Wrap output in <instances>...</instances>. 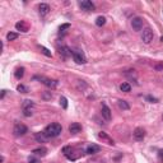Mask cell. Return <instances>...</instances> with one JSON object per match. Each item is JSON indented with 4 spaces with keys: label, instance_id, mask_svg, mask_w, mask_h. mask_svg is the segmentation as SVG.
Instances as JSON below:
<instances>
[{
    "label": "cell",
    "instance_id": "1",
    "mask_svg": "<svg viewBox=\"0 0 163 163\" xmlns=\"http://www.w3.org/2000/svg\"><path fill=\"white\" fill-rule=\"evenodd\" d=\"M61 131H63V127L57 122L50 124V125H47L45 127V130H44V132L46 134V136L49 139L50 138H56V136H59L60 134H61Z\"/></svg>",
    "mask_w": 163,
    "mask_h": 163
},
{
    "label": "cell",
    "instance_id": "2",
    "mask_svg": "<svg viewBox=\"0 0 163 163\" xmlns=\"http://www.w3.org/2000/svg\"><path fill=\"white\" fill-rule=\"evenodd\" d=\"M35 79H40V82L42 84H45L46 87H49L51 89H55L57 87V84H59V82L57 80H55V79H49V78H44V76H35Z\"/></svg>",
    "mask_w": 163,
    "mask_h": 163
},
{
    "label": "cell",
    "instance_id": "3",
    "mask_svg": "<svg viewBox=\"0 0 163 163\" xmlns=\"http://www.w3.org/2000/svg\"><path fill=\"white\" fill-rule=\"evenodd\" d=\"M27 131H28V127L25 125H23V124H15L14 129H13V134H14V136H23Z\"/></svg>",
    "mask_w": 163,
    "mask_h": 163
},
{
    "label": "cell",
    "instance_id": "4",
    "mask_svg": "<svg viewBox=\"0 0 163 163\" xmlns=\"http://www.w3.org/2000/svg\"><path fill=\"white\" fill-rule=\"evenodd\" d=\"M73 59H74V61L76 64H85V63H87V57H85V55L80 50H74V51H73Z\"/></svg>",
    "mask_w": 163,
    "mask_h": 163
},
{
    "label": "cell",
    "instance_id": "5",
    "mask_svg": "<svg viewBox=\"0 0 163 163\" xmlns=\"http://www.w3.org/2000/svg\"><path fill=\"white\" fill-rule=\"evenodd\" d=\"M153 37H154V35H153V31L151 28H145L143 31V33H141V40H143V42L147 45L151 44L153 41Z\"/></svg>",
    "mask_w": 163,
    "mask_h": 163
},
{
    "label": "cell",
    "instance_id": "6",
    "mask_svg": "<svg viewBox=\"0 0 163 163\" xmlns=\"http://www.w3.org/2000/svg\"><path fill=\"white\" fill-rule=\"evenodd\" d=\"M145 129H143V127H136L135 130H134V132H132V136H134V139L136 140V141H141L144 138H145Z\"/></svg>",
    "mask_w": 163,
    "mask_h": 163
},
{
    "label": "cell",
    "instance_id": "7",
    "mask_svg": "<svg viewBox=\"0 0 163 163\" xmlns=\"http://www.w3.org/2000/svg\"><path fill=\"white\" fill-rule=\"evenodd\" d=\"M97 138L100 139V140H102L103 143H106V144H108V145H115V141L112 140V138L111 136H108V134H106V132H103V131H100L97 134Z\"/></svg>",
    "mask_w": 163,
    "mask_h": 163
},
{
    "label": "cell",
    "instance_id": "8",
    "mask_svg": "<svg viewBox=\"0 0 163 163\" xmlns=\"http://www.w3.org/2000/svg\"><path fill=\"white\" fill-rule=\"evenodd\" d=\"M131 27L134 31H141V28H143V19L140 18V17H135V18L131 19Z\"/></svg>",
    "mask_w": 163,
    "mask_h": 163
},
{
    "label": "cell",
    "instance_id": "9",
    "mask_svg": "<svg viewBox=\"0 0 163 163\" xmlns=\"http://www.w3.org/2000/svg\"><path fill=\"white\" fill-rule=\"evenodd\" d=\"M101 115L106 121H110L111 117H112V114H111V110L108 108V106L106 103H102V107H101Z\"/></svg>",
    "mask_w": 163,
    "mask_h": 163
},
{
    "label": "cell",
    "instance_id": "10",
    "mask_svg": "<svg viewBox=\"0 0 163 163\" xmlns=\"http://www.w3.org/2000/svg\"><path fill=\"white\" fill-rule=\"evenodd\" d=\"M79 7L82 8L83 10L85 12H93L94 10V4L92 1H89V0H83V1H79Z\"/></svg>",
    "mask_w": 163,
    "mask_h": 163
},
{
    "label": "cell",
    "instance_id": "11",
    "mask_svg": "<svg viewBox=\"0 0 163 163\" xmlns=\"http://www.w3.org/2000/svg\"><path fill=\"white\" fill-rule=\"evenodd\" d=\"M82 131V125L79 122H71L69 125V132L71 135H76Z\"/></svg>",
    "mask_w": 163,
    "mask_h": 163
},
{
    "label": "cell",
    "instance_id": "12",
    "mask_svg": "<svg viewBox=\"0 0 163 163\" xmlns=\"http://www.w3.org/2000/svg\"><path fill=\"white\" fill-rule=\"evenodd\" d=\"M50 5L49 4H45V3H42V4H40L38 5V13H40V15L41 17H45V15H47L50 13Z\"/></svg>",
    "mask_w": 163,
    "mask_h": 163
},
{
    "label": "cell",
    "instance_id": "13",
    "mask_svg": "<svg viewBox=\"0 0 163 163\" xmlns=\"http://www.w3.org/2000/svg\"><path fill=\"white\" fill-rule=\"evenodd\" d=\"M15 28L18 29V31L20 32H28V29H29V25L27 22H24V20H20V22H17L15 23Z\"/></svg>",
    "mask_w": 163,
    "mask_h": 163
},
{
    "label": "cell",
    "instance_id": "14",
    "mask_svg": "<svg viewBox=\"0 0 163 163\" xmlns=\"http://www.w3.org/2000/svg\"><path fill=\"white\" fill-rule=\"evenodd\" d=\"M101 151V147L97 144H89L87 147V151H85V153L87 154H96Z\"/></svg>",
    "mask_w": 163,
    "mask_h": 163
},
{
    "label": "cell",
    "instance_id": "15",
    "mask_svg": "<svg viewBox=\"0 0 163 163\" xmlns=\"http://www.w3.org/2000/svg\"><path fill=\"white\" fill-rule=\"evenodd\" d=\"M59 54L61 55V56H64V57H69V56L73 55V51L69 49V47L63 46V47H60V49H59Z\"/></svg>",
    "mask_w": 163,
    "mask_h": 163
},
{
    "label": "cell",
    "instance_id": "16",
    "mask_svg": "<svg viewBox=\"0 0 163 163\" xmlns=\"http://www.w3.org/2000/svg\"><path fill=\"white\" fill-rule=\"evenodd\" d=\"M35 139L38 141V143H46L47 140H49V138L46 136V134L44 131H41V132H37V134L35 135Z\"/></svg>",
    "mask_w": 163,
    "mask_h": 163
},
{
    "label": "cell",
    "instance_id": "17",
    "mask_svg": "<svg viewBox=\"0 0 163 163\" xmlns=\"http://www.w3.org/2000/svg\"><path fill=\"white\" fill-rule=\"evenodd\" d=\"M35 156H38V157H45L46 154H47V148H45V147H40V148H37V149H35V151L32 152Z\"/></svg>",
    "mask_w": 163,
    "mask_h": 163
},
{
    "label": "cell",
    "instance_id": "18",
    "mask_svg": "<svg viewBox=\"0 0 163 163\" xmlns=\"http://www.w3.org/2000/svg\"><path fill=\"white\" fill-rule=\"evenodd\" d=\"M117 105H119V107H120V108H121V110H125V111L130 110V105H129L125 100H119Z\"/></svg>",
    "mask_w": 163,
    "mask_h": 163
},
{
    "label": "cell",
    "instance_id": "19",
    "mask_svg": "<svg viewBox=\"0 0 163 163\" xmlns=\"http://www.w3.org/2000/svg\"><path fill=\"white\" fill-rule=\"evenodd\" d=\"M120 91L124 92V93H129L131 91V85L129 84V83H122V84H120Z\"/></svg>",
    "mask_w": 163,
    "mask_h": 163
},
{
    "label": "cell",
    "instance_id": "20",
    "mask_svg": "<svg viewBox=\"0 0 163 163\" xmlns=\"http://www.w3.org/2000/svg\"><path fill=\"white\" fill-rule=\"evenodd\" d=\"M23 75H24V68H18V69L15 70V73H14V76L17 79H22Z\"/></svg>",
    "mask_w": 163,
    "mask_h": 163
},
{
    "label": "cell",
    "instance_id": "21",
    "mask_svg": "<svg viewBox=\"0 0 163 163\" xmlns=\"http://www.w3.org/2000/svg\"><path fill=\"white\" fill-rule=\"evenodd\" d=\"M33 106H35V103H33V101H31V100H24L22 103L23 110L24 108H33Z\"/></svg>",
    "mask_w": 163,
    "mask_h": 163
},
{
    "label": "cell",
    "instance_id": "22",
    "mask_svg": "<svg viewBox=\"0 0 163 163\" xmlns=\"http://www.w3.org/2000/svg\"><path fill=\"white\" fill-rule=\"evenodd\" d=\"M96 24L98 25V27H102V25H105L106 24V18L105 17H102V15H100L98 18L96 19Z\"/></svg>",
    "mask_w": 163,
    "mask_h": 163
},
{
    "label": "cell",
    "instance_id": "23",
    "mask_svg": "<svg viewBox=\"0 0 163 163\" xmlns=\"http://www.w3.org/2000/svg\"><path fill=\"white\" fill-rule=\"evenodd\" d=\"M17 38H18V33H15V32H9L7 35L8 41H14V40H17Z\"/></svg>",
    "mask_w": 163,
    "mask_h": 163
},
{
    "label": "cell",
    "instance_id": "24",
    "mask_svg": "<svg viewBox=\"0 0 163 163\" xmlns=\"http://www.w3.org/2000/svg\"><path fill=\"white\" fill-rule=\"evenodd\" d=\"M60 106H61L64 110L68 108V100L65 97H60Z\"/></svg>",
    "mask_w": 163,
    "mask_h": 163
},
{
    "label": "cell",
    "instance_id": "25",
    "mask_svg": "<svg viewBox=\"0 0 163 163\" xmlns=\"http://www.w3.org/2000/svg\"><path fill=\"white\" fill-rule=\"evenodd\" d=\"M17 91L20 92V93H28V88L25 87V85H23V84H19L18 87H17Z\"/></svg>",
    "mask_w": 163,
    "mask_h": 163
},
{
    "label": "cell",
    "instance_id": "26",
    "mask_svg": "<svg viewBox=\"0 0 163 163\" xmlns=\"http://www.w3.org/2000/svg\"><path fill=\"white\" fill-rule=\"evenodd\" d=\"M40 50H41V52L44 54V55H46L47 57H51V56H52V55H51V52H50V51L46 49V47H44V46H40Z\"/></svg>",
    "mask_w": 163,
    "mask_h": 163
},
{
    "label": "cell",
    "instance_id": "27",
    "mask_svg": "<svg viewBox=\"0 0 163 163\" xmlns=\"http://www.w3.org/2000/svg\"><path fill=\"white\" fill-rule=\"evenodd\" d=\"M23 115H24L25 117L32 116V115H33V111H32V108H24V110H23Z\"/></svg>",
    "mask_w": 163,
    "mask_h": 163
},
{
    "label": "cell",
    "instance_id": "28",
    "mask_svg": "<svg viewBox=\"0 0 163 163\" xmlns=\"http://www.w3.org/2000/svg\"><path fill=\"white\" fill-rule=\"evenodd\" d=\"M145 98H147V101H148V102H151V103H157V102H158V98L153 97V96H147Z\"/></svg>",
    "mask_w": 163,
    "mask_h": 163
},
{
    "label": "cell",
    "instance_id": "29",
    "mask_svg": "<svg viewBox=\"0 0 163 163\" xmlns=\"http://www.w3.org/2000/svg\"><path fill=\"white\" fill-rule=\"evenodd\" d=\"M42 98H44V100H51V98H52V93H51V92H45L44 94H42Z\"/></svg>",
    "mask_w": 163,
    "mask_h": 163
},
{
    "label": "cell",
    "instance_id": "30",
    "mask_svg": "<svg viewBox=\"0 0 163 163\" xmlns=\"http://www.w3.org/2000/svg\"><path fill=\"white\" fill-rule=\"evenodd\" d=\"M28 163H40V159H38V158H35V157H29Z\"/></svg>",
    "mask_w": 163,
    "mask_h": 163
},
{
    "label": "cell",
    "instance_id": "31",
    "mask_svg": "<svg viewBox=\"0 0 163 163\" xmlns=\"http://www.w3.org/2000/svg\"><path fill=\"white\" fill-rule=\"evenodd\" d=\"M70 27V24L69 23H65V24H61V25H60V31H64V29H68V28H69Z\"/></svg>",
    "mask_w": 163,
    "mask_h": 163
},
{
    "label": "cell",
    "instance_id": "32",
    "mask_svg": "<svg viewBox=\"0 0 163 163\" xmlns=\"http://www.w3.org/2000/svg\"><path fill=\"white\" fill-rule=\"evenodd\" d=\"M156 70H163V63H159V64H157L156 65Z\"/></svg>",
    "mask_w": 163,
    "mask_h": 163
},
{
    "label": "cell",
    "instance_id": "33",
    "mask_svg": "<svg viewBox=\"0 0 163 163\" xmlns=\"http://www.w3.org/2000/svg\"><path fill=\"white\" fill-rule=\"evenodd\" d=\"M158 157H159L161 161H163V149H161V151L158 152Z\"/></svg>",
    "mask_w": 163,
    "mask_h": 163
},
{
    "label": "cell",
    "instance_id": "34",
    "mask_svg": "<svg viewBox=\"0 0 163 163\" xmlns=\"http://www.w3.org/2000/svg\"><path fill=\"white\" fill-rule=\"evenodd\" d=\"M5 93H7V91H5V89H3V91H1V96H0V98H4V96H5Z\"/></svg>",
    "mask_w": 163,
    "mask_h": 163
},
{
    "label": "cell",
    "instance_id": "35",
    "mask_svg": "<svg viewBox=\"0 0 163 163\" xmlns=\"http://www.w3.org/2000/svg\"><path fill=\"white\" fill-rule=\"evenodd\" d=\"M159 41H161V42H163V36H162V37L159 38Z\"/></svg>",
    "mask_w": 163,
    "mask_h": 163
}]
</instances>
